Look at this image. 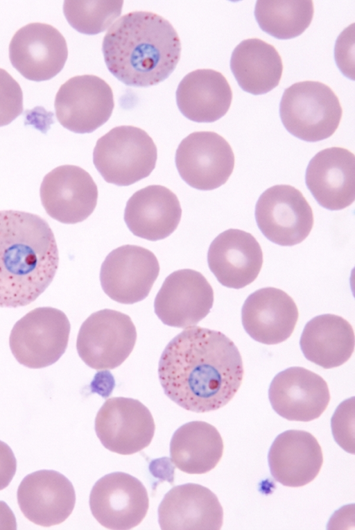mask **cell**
I'll list each match as a JSON object with an SVG mask.
<instances>
[{
	"mask_svg": "<svg viewBox=\"0 0 355 530\" xmlns=\"http://www.w3.org/2000/svg\"><path fill=\"white\" fill-rule=\"evenodd\" d=\"M157 147L148 133L132 126L111 129L93 151L94 164L108 183L129 186L148 177L155 167Z\"/></svg>",
	"mask_w": 355,
	"mask_h": 530,
	"instance_id": "cell-5",
	"label": "cell"
},
{
	"mask_svg": "<svg viewBox=\"0 0 355 530\" xmlns=\"http://www.w3.org/2000/svg\"><path fill=\"white\" fill-rule=\"evenodd\" d=\"M214 291L205 276L195 270H178L167 276L154 301L155 313L170 327L189 328L210 311Z\"/></svg>",
	"mask_w": 355,
	"mask_h": 530,
	"instance_id": "cell-14",
	"label": "cell"
},
{
	"mask_svg": "<svg viewBox=\"0 0 355 530\" xmlns=\"http://www.w3.org/2000/svg\"><path fill=\"white\" fill-rule=\"evenodd\" d=\"M268 398L274 411L292 421L319 418L330 400L328 385L319 375L302 367H291L272 380Z\"/></svg>",
	"mask_w": 355,
	"mask_h": 530,
	"instance_id": "cell-17",
	"label": "cell"
},
{
	"mask_svg": "<svg viewBox=\"0 0 355 530\" xmlns=\"http://www.w3.org/2000/svg\"><path fill=\"white\" fill-rule=\"evenodd\" d=\"M148 506L144 484L123 472H112L99 479L89 495L93 516L109 529L128 530L137 527L145 518Z\"/></svg>",
	"mask_w": 355,
	"mask_h": 530,
	"instance_id": "cell-12",
	"label": "cell"
},
{
	"mask_svg": "<svg viewBox=\"0 0 355 530\" xmlns=\"http://www.w3.org/2000/svg\"><path fill=\"white\" fill-rule=\"evenodd\" d=\"M306 185L322 207L340 210L355 199V157L342 147L319 151L306 171Z\"/></svg>",
	"mask_w": 355,
	"mask_h": 530,
	"instance_id": "cell-19",
	"label": "cell"
},
{
	"mask_svg": "<svg viewBox=\"0 0 355 530\" xmlns=\"http://www.w3.org/2000/svg\"><path fill=\"white\" fill-rule=\"evenodd\" d=\"M175 96L180 112L198 123L218 120L227 112L232 100V89L225 77L210 69L187 74L179 83Z\"/></svg>",
	"mask_w": 355,
	"mask_h": 530,
	"instance_id": "cell-25",
	"label": "cell"
},
{
	"mask_svg": "<svg viewBox=\"0 0 355 530\" xmlns=\"http://www.w3.org/2000/svg\"><path fill=\"white\" fill-rule=\"evenodd\" d=\"M342 114L338 96L328 85L318 81L293 84L284 90L279 104L285 128L309 142L330 137L337 130Z\"/></svg>",
	"mask_w": 355,
	"mask_h": 530,
	"instance_id": "cell-4",
	"label": "cell"
},
{
	"mask_svg": "<svg viewBox=\"0 0 355 530\" xmlns=\"http://www.w3.org/2000/svg\"><path fill=\"white\" fill-rule=\"evenodd\" d=\"M102 51L114 77L128 86L145 87L172 74L180 58L181 42L168 20L154 12L135 11L110 26Z\"/></svg>",
	"mask_w": 355,
	"mask_h": 530,
	"instance_id": "cell-3",
	"label": "cell"
},
{
	"mask_svg": "<svg viewBox=\"0 0 355 530\" xmlns=\"http://www.w3.org/2000/svg\"><path fill=\"white\" fill-rule=\"evenodd\" d=\"M40 195L46 213L65 224L85 220L94 212L98 188L90 174L75 165H62L48 173Z\"/></svg>",
	"mask_w": 355,
	"mask_h": 530,
	"instance_id": "cell-16",
	"label": "cell"
},
{
	"mask_svg": "<svg viewBox=\"0 0 355 530\" xmlns=\"http://www.w3.org/2000/svg\"><path fill=\"white\" fill-rule=\"evenodd\" d=\"M177 196L162 185H153L134 193L124 211V221L135 236L155 241L171 235L180 221Z\"/></svg>",
	"mask_w": 355,
	"mask_h": 530,
	"instance_id": "cell-24",
	"label": "cell"
},
{
	"mask_svg": "<svg viewBox=\"0 0 355 530\" xmlns=\"http://www.w3.org/2000/svg\"><path fill=\"white\" fill-rule=\"evenodd\" d=\"M207 263L222 285L239 289L257 277L263 264V253L252 234L230 228L219 234L211 243Z\"/></svg>",
	"mask_w": 355,
	"mask_h": 530,
	"instance_id": "cell-20",
	"label": "cell"
},
{
	"mask_svg": "<svg viewBox=\"0 0 355 530\" xmlns=\"http://www.w3.org/2000/svg\"><path fill=\"white\" fill-rule=\"evenodd\" d=\"M24 516L42 527L63 522L72 513L76 493L71 482L62 474L42 470L26 475L17 493Z\"/></svg>",
	"mask_w": 355,
	"mask_h": 530,
	"instance_id": "cell-18",
	"label": "cell"
},
{
	"mask_svg": "<svg viewBox=\"0 0 355 530\" xmlns=\"http://www.w3.org/2000/svg\"><path fill=\"white\" fill-rule=\"evenodd\" d=\"M300 345L309 361L325 369L336 368L345 363L354 352V330L341 316L319 315L306 324Z\"/></svg>",
	"mask_w": 355,
	"mask_h": 530,
	"instance_id": "cell-26",
	"label": "cell"
},
{
	"mask_svg": "<svg viewBox=\"0 0 355 530\" xmlns=\"http://www.w3.org/2000/svg\"><path fill=\"white\" fill-rule=\"evenodd\" d=\"M23 112V94L19 83L0 68V127L10 123Z\"/></svg>",
	"mask_w": 355,
	"mask_h": 530,
	"instance_id": "cell-32",
	"label": "cell"
},
{
	"mask_svg": "<svg viewBox=\"0 0 355 530\" xmlns=\"http://www.w3.org/2000/svg\"><path fill=\"white\" fill-rule=\"evenodd\" d=\"M313 12L311 0H259L254 8L261 29L279 40L300 35L309 26Z\"/></svg>",
	"mask_w": 355,
	"mask_h": 530,
	"instance_id": "cell-29",
	"label": "cell"
},
{
	"mask_svg": "<svg viewBox=\"0 0 355 530\" xmlns=\"http://www.w3.org/2000/svg\"><path fill=\"white\" fill-rule=\"evenodd\" d=\"M175 162L180 177L187 185L209 191L227 181L234 170V155L222 136L211 131H200L182 140Z\"/></svg>",
	"mask_w": 355,
	"mask_h": 530,
	"instance_id": "cell-9",
	"label": "cell"
},
{
	"mask_svg": "<svg viewBox=\"0 0 355 530\" xmlns=\"http://www.w3.org/2000/svg\"><path fill=\"white\" fill-rule=\"evenodd\" d=\"M223 441L215 427L204 421H192L180 427L170 443L173 464L188 474H204L219 462Z\"/></svg>",
	"mask_w": 355,
	"mask_h": 530,
	"instance_id": "cell-28",
	"label": "cell"
},
{
	"mask_svg": "<svg viewBox=\"0 0 355 530\" xmlns=\"http://www.w3.org/2000/svg\"><path fill=\"white\" fill-rule=\"evenodd\" d=\"M137 331L130 317L105 309L92 314L82 324L76 348L80 359L95 370L119 366L132 352Z\"/></svg>",
	"mask_w": 355,
	"mask_h": 530,
	"instance_id": "cell-7",
	"label": "cell"
},
{
	"mask_svg": "<svg viewBox=\"0 0 355 530\" xmlns=\"http://www.w3.org/2000/svg\"><path fill=\"white\" fill-rule=\"evenodd\" d=\"M268 461L276 481L288 487H301L317 477L323 456L319 443L311 434L290 429L275 438Z\"/></svg>",
	"mask_w": 355,
	"mask_h": 530,
	"instance_id": "cell-23",
	"label": "cell"
},
{
	"mask_svg": "<svg viewBox=\"0 0 355 530\" xmlns=\"http://www.w3.org/2000/svg\"><path fill=\"white\" fill-rule=\"evenodd\" d=\"M17 470L15 454L8 445L0 441V490L12 481Z\"/></svg>",
	"mask_w": 355,
	"mask_h": 530,
	"instance_id": "cell-34",
	"label": "cell"
},
{
	"mask_svg": "<svg viewBox=\"0 0 355 530\" xmlns=\"http://www.w3.org/2000/svg\"><path fill=\"white\" fill-rule=\"evenodd\" d=\"M354 397L342 402L331 420L335 441L346 452L354 454Z\"/></svg>",
	"mask_w": 355,
	"mask_h": 530,
	"instance_id": "cell-31",
	"label": "cell"
},
{
	"mask_svg": "<svg viewBox=\"0 0 355 530\" xmlns=\"http://www.w3.org/2000/svg\"><path fill=\"white\" fill-rule=\"evenodd\" d=\"M257 224L270 241L282 246L302 242L313 226V214L302 193L288 185L266 189L255 206Z\"/></svg>",
	"mask_w": 355,
	"mask_h": 530,
	"instance_id": "cell-8",
	"label": "cell"
},
{
	"mask_svg": "<svg viewBox=\"0 0 355 530\" xmlns=\"http://www.w3.org/2000/svg\"><path fill=\"white\" fill-rule=\"evenodd\" d=\"M110 86L94 75L69 78L58 89L55 99V115L67 130L90 133L110 119L114 109Z\"/></svg>",
	"mask_w": 355,
	"mask_h": 530,
	"instance_id": "cell-10",
	"label": "cell"
},
{
	"mask_svg": "<svg viewBox=\"0 0 355 530\" xmlns=\"http://www.w3.org/2000/svg\"><path fill=\"white\" fill-rule=\"evenodd\" d=\"M159 273L155 254L136 245H123L111 251L103 261L100 281L103 291L121 304L145 299Z\"/></svg>",
	"mask_w": 355,
	"mask_h": 530,
	"instance_id": "cell-13",
	"label": "cell"
},
{
	"mask_svg": "<svg viewBox=\"0 0 355 530\" xmlns=\"http://www.w3.org/2000/svg\"><path fill=\"white\" fill-rule=\"evenodd\" d=\"M68 56L66 40L50 24L31 23L19 28L9 44L10 62L24 78L40 82L55 76Z\"/></svg>",
	"mask_w": 355,
	"mask_h": 530,
	"instance_id": "cell-15",
	"label": "cell"
},
{
	"mask_svg": "<svg viewBox=\"0 0 355 530\" xmlns=\"http://www.w3.org/2000/svg\"><path fill=\"white\" fill-rule=\"evenodd\" d=\"M94 428L106 449L130 455L150 445L155 425L150 411L140 401L115 397L102 405L96 414Z\"/></svg>",
	"mask_w": 355,
	"mask_h": 530,
	"instance_id": "cell-11",
	"label": "cell"
},
{
	"mask_svg": "<svg viewBox=\"0 0 355 530\" xmlns=\"http://www.w3.org/2000/svg\"><path fill=\"white\" fill-rule=\"evenodd\" d=\"M71 325L65 314L53 307L36 308L13 326L9 339L17 361L30 368L55 363L64 353Z\"/></svg>",
	"mask_w": 355,
	"mask_h": 530,
	"instance_id": "cell-6",
	"label": "cell"
},
{
	"mask_svg": "<svg viewBox=\"0 0 355 530\" xmlns=\"http://www.w3.org/2000/svg\"><path fill=\"white\" fill-rule=\"evenodd\" d=\"M17 522L15 516L3 501H0V530H15Z\"/></svg>",
	"mask_w": 355,
	"mask_h": 530,
	"instance_id": "cell-35",
	"label": "cell"
},
{
	"mask_svg": "<svg viewBox=\"0 0 355 530\" xmlns=\"http://www.w3.org/2000/svg\"><path fill=\"white\" fill-rule=\"evenodd\" d=\"M59 262L52 230L38 215L0 211V307L35 300L52 282Z\"/></svg>",
	"mask_w": 355,
	"mask_h": 530,
	"instance_id": "cell-2",
	"label": "cell"
},
{
	"mask_svg": "<svg viewBox=\"0 0 355 530\" xmlns=\"http://www.w3.org/2000/svg\"><path fill=\"white\" fill-rule=\"evenodd\" d=\"M230 69L243 91L261 95L279 85L283 63L274 46L258 38H250L241 41L234 49Z\"/></svg>",
	"mask_w": 355,
	"mask_h": 530,
	"instance_id": "cell-27",
	"label": "cell"
},
{
	"mask_svg": "<svg viewBox=\"0 0 355 530\" xmlns=\"http://www.w3.org/2000/svg\"><path fill=\"white\" fill-rule=\"evenodd\" d=\"M123 1L67 0L63 12L68 23L78 32L96 35L105 31L121 15Z\"/></svg>",
	"mask_w": 355,
	"mask_h": 530,
	"instance_id": "cell-30",
	"label": "cell"
},
{
	"mask_svg": "<svg viewBox=\"0 0 355 530\" xmlns=\"http://www.w3.org/2000/svg\"><path fill=\"white\" fill-rule=\"evenodd\" d=\"M293 298L284 291L266 287L250 294L242 307L244 330L257 342L274 345L286 341L298 319Z\"/></svg>",
	"mask_w": 355,
	"mask_h": 530,
	"instance_id": "cell-22",
	"label": "cell"
},
{
	"mask_svg": "<svg viewBox=\"0 0 355 530\" xmlns=\"http://www.w3.org/2000/svg\"><path fill=\"white\" fill-rule=\"evenodd\" d=\"M223 511L216 495L197 484L172 488L158 507V522L164 530H218Z\"/></svg>",
	"mask_w": 355,
	"mask_h": 530,
	"instance_id": "cell-21",
	"label": "cell"
},
{
	"mask_svg": "<svg viewBox=\"0 0 355 530\" xmlns=\"http://www.w3.org/2000/svg\"><path fill=\"white\" fill-rule=\"evenodd\" d=\"M349 26L338 37L335 46L336 62L343 74L354 80V28Z\"/></svg>",
	"mask_w": 355,
	"mask_h": 530,
	"instance_id": "cell-33",
	"label": "cell"
},
{
	"mask_svg": "<svg viewBox=\"0 0 355 530\" xmlns=\"http://www.w3.org/2000/svg\"><path fill=\"white\" fill-rule=\"evenodd\" d=\"M158 375L165 395L196 413L218 409L239 390L243 377L241 354L220 332L191 327L164 348Z\"/></svg>",
	"mask_w": 355,
	"mask_h": 530,
	"instance_id": "cell-1",
	"label": "cell"
}]
</instances>
